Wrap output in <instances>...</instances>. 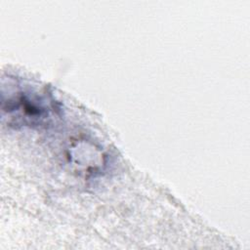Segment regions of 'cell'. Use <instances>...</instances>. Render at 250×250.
<instances>
[{
  "mask_svg": "<svg viewBox=\"0 0 250 250\" xmlns=\"http://www.w3.org/2000/svg\"><path fill=\"white\" fill-rule=\"evenodd\" d=\"M61 109L52 93L29 81L8 78L2 87V118L14 128H42L60 117Z\"/></svg>",
  "mask_w": 250,
  "mask_h": 250,
  "instance_id": "cell-1",
  "label": "cell"
}]
</instances>
